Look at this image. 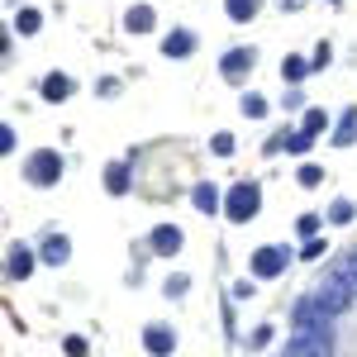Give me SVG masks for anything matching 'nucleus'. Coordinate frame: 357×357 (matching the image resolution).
<instances>
[{"instance_id":"a878e982","label":"nucleus","mask_w":357,"mask_h":357,"mask_svg":"<svg viewBox=\"0 0 357 357\" xmlns=\"http://www.w3.org/2000/svg\"><path fill=\"white\" fill-rule=\"evenodd\" d=\"M329 57H333V48H329V43H319V48H314V72H324Z\"/></svg>"},{"instance_id":"0eeeda50","label":"nucleus","mask_w":357,"mask_h":357,"mask_svg":"<svg viewBox=\"0 0 357 357\" xmlns=\"http://www.w3.org/2000/svg\"><path fill=\"white\" fill-rule=\"evenodd\" d=\"M143 348H148L153 357H167L172 348H176V333L167 329V324H148V329H143Z\"/></svg>"},{"instance_id":"412c9836","label":"nucleus","mask_w":357,"mask_h":357,"mask_svg":"<svg viewBox=\"0 0 357 357\" xmlns=\"http://www.w3.org/2000/svg\"><path fill=\"white\" fill-rule=\"evenodd\" d=\"M338 272H343V281L353 286V296H357V248L348 252V257H343V262H338Z\"/></svg>"},{"instance_id":"1a4fd4ad","label":"nucleus","mask_w":357,"mask_h":357,"mask_svg":"<svg viewBox=\"0 0 357 357\" xmlns=\"http://www.w3.org/2000/svg\"><path fill=\"white\" fill-rule=\"evenodd\" d=\"M162 53L167 57H191L195 53V33L191 29H172V33L162 38Z\"/></svg>"},{"instance_id":"bb28decb","label":"nucleus","mask_w":357,"mask_h":357,"mask_svg":"<svg viewBox=\"0 0 357 357\" xmlns=\"http://www.w3.org/2000/svg\"><path fill=\"white\" fill-rule=\"evenodd\" d=\"M296 229H301L305 238H314V229H319V215H301V224H296Z\"/></svg>"},{"instance_id":"2eb2a0df","label":"nucleus","mask_w":357,"mask_h":357,"mask_svg":"<svg viewBox=\"0 0 357 357\" xmlns=\"http://www.w3.org/2000/svg\"><path fill=\"white\" fill-rule=\"evenodd\" d=\"M224 10H229V20H234V24H248V20L262 10V0H224Z\"/></svg>"},{"instance_id":"b1692460","label":"nucleus","mask_w":357,"mask_h":357,"mask_svg":"<svg viewBox=\"0 0 357 357\" xmlns=\"http://www.w3.org/2000/svg\"><path fill=\"white\" fill-rule=\"evenodd\" d=\"M296 176H301V186H319V181H324V172H319V167H310V162H305Z\"/></svg>"},{"instance_id":"6ab92c4d","label":"nucleus","mask_w":357,"mask_h":357,"mask_svg":"<svg viewBox=\"0 0 357 357\" xmlns=\"http://www.w3.org/2000/svg\"><path fill=\"white\" fill-rule=\"evenodd\" d=\"M38 24H43L38 10H20V15H15V29H20V33H38Z\"/></svg>"},{"instance_id":"dca6fc26","label":"nucleus","mask_w":357,"mask_h":357,"mask_svg":"<svg viewBox=\"0 0 357 357\" xmlns=\"http://www.w3.org/2000/svg\"><path fill=\"white\" fill-rule=\"evenodd\" d=\"M67 257H72V243H67L62 234H53V238L43 243V262H53V267H62Z\"/></svg>"},{"instance_id":"6e6552de","label":"nucleus","mask_w":357,"mask_h":357,"mask_svg":"<svg viewBox=\"0 0 357 357\" xmlns=\"http://www.w3.org/2000/svg\"><path fill=\"white\" fill-rule=\"evenodd\" d=\"M5 272H10V281H24V276L33 272V252H29L24 243H15L10 257H5Z\"/></svg>"},{"instance_id":"c85d7f7f","label":"nucleus","mask_w":357,"mask_h":357,"mask_svg":"<svg viewBox=\"0 0 357 357\" xmlns=\"http://www.w3.org/2000/svg\"><path fill=\"white\" fill-rule=\"evenodd\" d=\"M62 348H67V357H86V338H67Z\"/></svg>"},{"instance_id":"7ed1b4c3","label":"nucleus","mask_w":357,"mask_h":357,"mask_svg":"<svg viewBox=\"0 0 357 357\" xmlns=\"http://www.w3.org/2000/svg\"><path fill=\"white\" fill-rule=\"evenodd\" d=\"M24 176H29V186H57L62 181V158L53 148H38V153H29Z\"/></svg>"},{"instance_id":"f03ea898","label":"nucleus","mask_w":357,"mask_h":357,"mask_svg":"<svg viewBox=\"0 0 357 357\" xmlns=\"http://www.w3.org/2000/svg\"><path fill=\"white\" fill-rule=\"evenodd\" d=\"M257 205H262V186H257V181H238L234 191L224 195V215L234 224H248L257 215Z\"/></svg>"},{"instance_id":"f257e3e1","label":"nucleus","mask_w":357,"mask_h":357,"mask_svg":"<svg viewBox=\"0 0 357 357\" xmlns=\"http://www.w3.org/2000/svg\"><path fill=\"white\" fill-rule=\"evenodd\" d=\"M329 310L314 301H301L296 305V333H291V348L286 353L296 357H333V333H329Z\"/></svg>"},{"instance_id":"7c9ffc66","label":"nucleus","mask_w":357,"mask_h":357,"mask_svg":"<svg viewBox=\"0 0 357 357\" xmlns=\"http://www.w3.org/2000/svg\"><path fill=\"white\" fill-rule=\"evenodd\" d=\"M167 296H186V276H172L167 281Z\"/></svg>"},{"instance_id":"5701e85b","label":"nucleus","mask_w":357,"mask_h":357,"mask_svg":"<svg viewBox=\"0 0 357 357\" xmlns=\"http://www.w3.org/2000/svg\"><path fill=\"white\" fill-rule=\"evenodd\" d=\"M329 220L333 224H348V220H353V205H348V200H333V205H329Z\"/></svg>"},{"instance_id":"cd10ccee","label":"nucleus","mask_w":357,"mask_h":357,"mask_svg":"<svg viewBox=\"0 0 357 357\" xmlns=\"http://www.w3.org/2000/svg\"><path fill=\"white\" fill-rule=\"evenodd\" d=\"M215 153L229 158V153H234V134H215Z\"/></svg>"},{"instance_id":"f3484780","label":"nucleus","mask_w":357,"mask_h":357,"mask_svg":"<svg viewBox=\"0 0 357 357\" xmlns=\"http://www.w3.org/2000/svg\"><path fill=\"white\" fill-rule=\"evenodd\" d=\"M124 24H129V33H148V29L158 24V15H153V10H148V5H134V10H129V20H124Z\"/></svg>"},{"instance_id":"f8f14e48","label":"nucleus","mask_w":357,"mask_h":357,"mask_svg":"<svg viewBox=\"0 0 357 357\" xmlns=\"http://www.w3.org/2000/svg\"><path fill=\"white\" fill-rule=\"evenodd\" d=\"M105 191H110V195L129 191V162H110V167H105Z\"/></svg>"},{"instance_id":"9b49d317","label":"nucleus","mask_w":357,"mask_h":357,"mask_svg":"<svg viewBox=\"0 0 357 357\" xmlns=\"http://www.w3.org/2000/svg\"><path fill=\"white\" fill-rule=\"evenodd\" d=\"M191 200H195V210L215 215V210H220V186H215V181H200V186L191 191Z\"/></svg>"},{"instance_id":"39448f33","label":"nucleus","mask_w":357,"mask_h":357,"mask_svg":"<svg viewBox=\"0 0 357 357\" xmlns=\"http://www.w3.org/2000/svg\"><path fill=\"white\" fill-rule=\"evenodd\" d=\"M286 272V248H257L252 252V276H262V281H272V276Z\"/></svg>"},{"instance_id":"2f4dec72","label":"nucleus","mask_w":357,"mask_h":357,"mask_svg":"<svg viewBox=\"0 0 357 357\" xmlns=\"http://www.w3.org/2000/svg\"><path fill=\"white\" fill-rule=\"evenodd\" d=\"M10 148H15V129L5 124V129H0V153H10Z\"/></svg>"},{"instance_id":"20e7f679","label":"nucleus","mask_w":357,"mask_h":357,"mask_svg":"<svg viewBox=\"0 0 357 357\" xmlns=\"http://www.w3.org/2000/svg\"><path fill=\"white\" fill-rule=\"evenodd\" d=\"M314 301L324 305V310H329V314H343V310H348V305H353V286H348V281H343V272H338V267H333V272L324 276V281H319V286H314Z\"/></svg>"},{"instance_id":"c756f323","label":"nucleus","mask_w":357,"mask_h":357,"mask_svg":"<svg viewBox=\"0 0 357 357\" xmlns=\"http://www.w3.org/2000/svg\"><path fill=\"white\" fill-rule=\"evenodd\" d=\"M267 343H272V324H262V329L252 333V348H267Z\"/></svg>"},{"instance_id":"4be33fe9","label":"nucleus","mask_w":357,"mask_h":357,"mask_svg":"<svg viewBox=\"0 0 357 357\" xmlns=\"http://www.w3.org/2000/svg\"><path fill=\"white\" fill-rule=\"evenodd\" d=\"M243 114H248V119H262V114H267V100L248 91V96H243Z\"/></svg>"},{"instance_id":"473e14b6","label":"nucleus","mask_w":357,"mask_h":357,"mask_svg":"<svg viewBox=\"0 0 357 357\" xmlns=\"http://www.w3.org/2000/svg\"><path fill=\"white\" fill-rule=\"evenodd\" d=\"M286 357H296V353H286Z\"/></svg>"},{"instance_id":"a211bd4d","label":"nucleus","mask_w":357,"mask_h":357,"mask_svg":"<svg viewBox=\"0 0 357 357\" xmlns=\"http://www.w3.org/2000/svg\"><path fill=\"white\" fill-rule=\"evenodd\" d=\"M305 72H314V62H305V57H286V62H281V77H286V82H301Z\"/></svg>"},{"instance_id":"4468645a","label":"nucleus","mask_w":357,"mask_h":357,"mask_svg":"<svg viewBox=\"0 0 357 357\" xmlns=\"http://www.w3.org/2000/svg\"><path fill=\"white\" fill-rule=\"evenodd\" d=\"M43 96H48V100H67V96H72V77L48 72V77H43Z\"/></svg>"},{"instance_id":"ddd939ff","label":"nucleus","mask_w":357,"mask_h":357,"mask_svg":"<svg viewBox=\"0 0 357 357\" xmlns=\"http://www.w3.org/2000/svg\"><path fill=\"white\" fill-rule=\"evenodd\" d=\"M333 143H338V148H348V143H357V105H353V110H343V119H338V129H333Z\"/></svg>"},{"instance_id":"aec40b11","label":"nucleus","mask_w":357,"mask_h":357,"mask_svg":"<svg viewBox=\"0 0 357 357\" xmlns=\"http://www.w3.org/2000/svg\"><path fill=\"white\" fill-rule=\"evenodd\" d=\"M324 124H329V114H324V110H305L301 129H305V134H324Z\"/></svg>"},{"instance_id":"393cba45","label":"nucleus","mask_w":357,"mask_h":357,"mask_svg":"<svg viewBox=\"0 0 357 357\" xmlns=\"http://www.w3.org/2000/svg\"><path fill=\"white\" fill-rule=\"evenodd\" d=\"M324 252H329V248L319 243V238H310V243H305V252H301V257H305V262H319Z\"/></svg>"},{"instance_id":"9d476101","label":"nucleus","mask_w":357,"mask_h":357,"mask_svg":"<svg viewBox=\"0 0 357 357\" xmlns=\"http://www.w3.org/2000/svg\"><path fill=\"white\" fill-rule=\"evenodd\" d=\"M148 243H153V252H162V257H172V252L181 248V229H176V224H158Z\"/></svg>"},{"instance_id":"423d86ee","label":"nucleus","mask_w":357,"mask_h":357,"mask_svg":"<svg viewBox=\"0 0 357 357\" xmlns=\"http://www.w3.org/2000/svg\"><path fill=\"white\" fill-rule=\"evenodd\" d=\"M252 62H257V53H252V48H229V53H224V62H220V72L229 77V82H238L243 72H252Z\"/></svg>"}]
</instances>
